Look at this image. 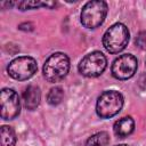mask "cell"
I'll return each instance as SVG.
<instances>
[{
    "mask_svg": "<svg viewBox=\"0 0 146 146\" xmlns=\"http://www.w3.org/2000/svg\"><path fill=\"white\" fill-rule=\"evenodd\" d=\"M70 70V59L64 52H55L50 55L43 64V76L48 82L55 83L63 80Z\"/></svg>",
    "mask_w": 146,
    "mask_h": 146,
    "instance_id": "obj_1",
    "label": "cell"
},
{
    "mask_svg": "<svg viewBox=\"0 0 146 146\" xmlns=\"http://www.w3.org/2000/svg\"><path fill=\"white\" fill-rule=\"evenodd\" d=\"M107 3L100 0L87 2L80 14L81 24L87 29H96L100 26L107 15Z\"/></svg>",
    "mask_w": 146,
    "mask_h": 146,
    "instance_id": "obj_2",
    "label": "cell"
},
{
    "mask_svg": "<svg viewBox=\"0 0 146 146\" xmlns=\"http://www.w3.org/2000/svg\"><path fill=\"white\" fill-rule=\"evenodd\" d=\"M129 42L128 27L122 23L113 24L103 36V46L111 54L122 51Z\"/></svg>",
    "mask_w": 146,
    "mask_h": 146,
    "instance_id": "obj_3",
    "label": "cell"
},
{
    "mask_svg": "<svg viewBox=\"0 0 146 146\" xmlns=\"http://www.w3.org/2000/svg\"><path fill=\"white\" fill-rule=\"evenodd\" d=\"M123 106V96L116 90H106L97 99L96 112L102 119H110L116 115Z\"/></svg>",
    "mask_w": 146,
    "mask_h": 146,
    "instance_id": "obj_4",
    "label": "cell"
},
{
    "mask_svg": "<svg viewBox=\"0 0 146 146\" xmlns=\"http://www.w3.org/2000/svg\"><path fill=\"white\" fill-rule=\"evenodd\" d=\"M107 66V59L100 51H92L86 55L79 63V72L87 78L99 76Z\"/></svg>",
    "mask_w": 146,
    "mask_h": 146,
    "instance_id": "obj_5",
    "label": "cell"
},
{
    "mask_svg": "<svg viewBox=\"0 0 146 146\" xmlns=\"http://www.w3.org/2000/svg\"><path fill=\"white\" fill-rule=\"evenodd\" d=\"M36 70H38L36 60L30 56L17 57L13 59L7 66L8 74L13 79L19 80V81H24L32 78L36 72Z\"/></svg>",
    "mask_w": 146,
    "mask_h": 146,
    "instance_id": "obj_6",
    "label": "cell"
},
{
    "mask_svg": "<svg viewBox=\"0 0 146 146\" xmlns=\"http://www.w3.org/2000/svg\"><path fill=\"white\" fill-rule=\"evenodd\" d=\"M137 58L131 54L119 56L112 64V75L117 80H128L132 78L137 71Z\"/></svg>",
    "mask_w": 146,
    "mask_h": 146,
    "instance_id": "obj_7",
    "label": "cell"
},
{
    "mask_svg": "<svg viewBox=\"0 0 146 146\" xmlns=\"http://www.w3.org/2000/svg\"><path fill=\"white\" fill-rule=\"evenodd\" d=\"M1 117L3 120H13L21 112V103L17 92L9 88H3L0 92Z\"/></svg>",
    "mask_w": 146,
    "mask_h": 146,
    "instance_id": "obj_8",
    "label": "cell"
},
{
    "mask_svg": "<svg viewBox=\"0 0 146 146\" xmlns=\"http://www.w3.org/2000/svg\"><path fill=\"white\" fill-rule=\"evenodd\" d=\"M23 100H24V105L27 110L33 111L35 110L41 100V91L40 88L38 86H29L27 88H25L24 92H23Z\"/></svg>",
    "mask_w": 146,
    "mask_h": 146,
    "instance_id": "obj_9",
    "label": "cell"
},
{
    "mask_svg": "<svg viewBox=\"0 0 146 146\" xmlns=\"http://www.w3.org/2000/svg\"><path fill=\"white\" fill-rule=\"evenodd\" d=\"M135 130V121L131 116H124L117 120L113 125V131L119 138H125Z\"/></svg>",
    "mask_w": 146,
    "mask_h": 146,
    "instance_id": "obj_10",
    "label": "cell"
},
{
    "mask_svg": "<svg viewBox=\"0 0 146 146\" xmlns=\"http://www.w3.org/2000/svg\"><path fill=\"white\" fill-rule=\"evenodd\" d=\"M15 143H16V135L14 129L8 125H2L0 146H15Z\"/></svg>",
    "mask_w": 146,
    "mask_h": 146,
    "instance_id": "obj_11",
    "label": "cell"
},
{
    "mask_svg": "<svg viewBox=\"0 0 146 146\" xmlns=\"http://www.w3.org/2000/svg\"><path fill=\"white\" fill-rule=\"evenodd\" d=\"M110 143V136L105 131L97 132L89 137L86 141V146H107Z\"/></svg>",
    "mask_w": 146,
    "mask_h": 146,
    "instance_id": "obj_12",
    "label": "cell"
},
{
    "mask_svg": "<svg viewBox=\"0 0 146 146\" xmlns=\"http://www.w3.org/2000/svg\"><path fill=\"white\" fill-rule=\"evenodd\" d=\"M63 97H64V91H63L62 87H54L49 90V92L47 95V102H48V104L56 106L62 103Z\"/></svg>",
    "mask_w": 146,
    "mask_h": 146,
    "instance_id": "obj_13",
    "label": "cell"
},
{
    "mask_svg": "<svg viewBox=\"0 0 146 146\" xmlns=\"http://www.w3.org/2000/svg\"><path fill=\"white\" fill-rule=\"evenodd\" d=\"M44 2H40V1H19L16 2L15 5L21 9V10H26V9H34L38 7L43 6Z\"/></svg>",
    "mask_w": 146,
    "mask_h": 146,
    "instance_id": "obj_14",
    "label": "cell"
},
{
    "mask_svg": "<svg viewBox=\"0 0 146 146\" xmlns=\"http://www.w3.org/2000/svg\"><path fill=\"white\" fill-rule=\"evenodd\" d=\"M136 44L140 49H146V31L139 32V34L136 38Z\"/></svg>",
    "mask_w": 146,
    "mask_h": 146,
    "instance_id": "obj_15",
    "label": "cell"
},
{
    "mask_svg": "<svg viewBox=\"0 0 146 146\" xmlns=\"http://www.w3.org/2000/svg\"><path fill=\"white\" fill-rule=\"evenodd\" d=\"M115 146H128V145H125V144H119V145H115Z\"/></svg>",
    "mask_w": 146,
    "mask_h": 146,
    "instance_id": "obj_16",
    "label": "cell"
}]
</instances>
